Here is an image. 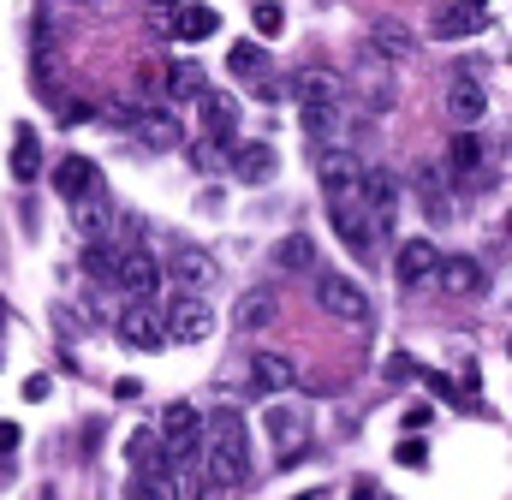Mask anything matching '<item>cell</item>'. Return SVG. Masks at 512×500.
Masks as SVG:
<instances>
[{
  "label": "cell",
  "instance_id": "9c48e42d",
  "mask_svg": "<svg viewBox=\"0 0 512 500\" xmlns=\"http://www.w3.org/2000/svg\"><path fill=\"white\" fill-rule=\"evenodd\" d=\"M328 221L340 233V245H352L358 256H376V227H370V209L352 197V203H328Z\"/></svg>",
  "mask_w": 512,
  "mask_h": 500
},
{
  "label": "cell",
  "instance_id": "d6986e66",
  "mask_svg": "<svg viewBox=\"0 0 512 500\" xmlns=\"http://www.w3.org/2000/svg\"><path fill=\"white\" fill-rule=\"evenodd\" d=\"M227 66H233V78H245V84H256L262 96H274V60H268V48H256V42H233Z\"/></svg>",
  "mask_w": 512,
  "mask_h": 500
},
{
  "label": "cell",
  "instance_id": "e575fe53",
  "mask_svg": "<svg viewBox=\"0 0 512 500\" xmlns=\"http://www.w3.org/2000/svg\"><path fill=\"white\" fill-rule=\"evenodd\" d=\"M126 453H131V465H137V471H143V465H161V459H167V447L155 441V429H137Z\"/></svg>",
  "mask_w": 512,
  "mask_h": 500
},
{
  "label": "cell",
  "instance_id": "ffe728a7",
  "mask_svg": "<svg viewBox=\"0 0 512 500\" xmlns=\"http://www.w3.org/2000/svg\"><path fill=\"white\" fill-rule=\"evenodd\" d=\"M197 114H203V131L209 137H239V102L227 90H203L197 96Z\"/></svg>",
  "mask_w": 512,
  "mask_h": 500
},
{
  "label": "cell",
  "instance_id": "74e56055",
  "mask_svg": "<svg viewBox=\"0 0 512 500\" xmlns=\"http://www.w3.org/2000/svg\"><path fill=\"white\" fill-rule=\"evenodd\" d=\"M30 42H36V60H48V54H54V24H48V12L36 18V30H30Z\"/></svg>",
  "mask_w": 512,
  "mask_h": 500
},
{
  "label": "cell",
  "instance_id": "83f0119b",
  "mask_svg": "<svg viewBox=\"0 0 512 500\" xmlns=\"http://www.w3.org/2000/svg\"><path fill=\"white\" fill-rule=\"evenodd\" d=\"M233 173H239L245 185H268V179L280 173V161H274V149H268V143H245V149L233 155Z\"/></svg>",
  "mask_w": 512,
  "mask_h": 500
},
{
  "label": "cell",
  "instance_id": "7a4b0ae2",
  "mask_svg": "<svg viewBox=\"0 0 512 500\" xmlns=\"http://www.w3.org/2000/svg\"><path fill=\"white\" fill-rule=\"evenodd\" d=\"M316 304L334 316V322H352V328H364L370 322V292L352 280V274H340V268H316Z\"/></svg>",
  "mask_w": 512,
  "mask_h": 500
},
{
  "label": "cell",
  "instance_id": "6da1fadb",
  "mask_svg": "<svg viewBox=\"0 0 512 500\" xmlns=\"http://www.w3.org/2000/svg\"><path fill=\"white\" fill-rule=\"evenodd\" d=\"M203 477L215 489H245V477H251V435L233 405L203 417Z\"/></svg>",
  "mask_w": 512,
  "mask_h": 500
},
{
  "label": "cell",
  "instance_id": "d590c367",
  "mask_svg": "<svg viewBox=\"0 0 512 500\" xmlns=\"http://www.w3.org/2000/svg\"><path fill=\"white\" fill-rule=\"evenodd\" d=\"M256 30H262V36H280V30H286V6L262 0V6H256Z\"/></svg>",
  "mask_w": 512,
  "mask_h": 500
},
{
  "label": "cell",
  "instance_id": "4fadbf2b",
  "mask_svg": "<svg viewBox=\"0 0 512 500\" xmlns=\"http://www.w3.org/2000/svg\"><path fill=\"white\" fill-rule=\"evenodd\" d=\"M399 286H423V280H441V250L429 239H405L399 245V262H393Z\"/></svg>",
  "mask_w": 512,
  "mask_h": 500
},
{
  "label": "cell",
  "instance_id": "3957f363",
  "mask_svg": "<svg viewBox=\"0 0 512 500\" xmlns=\"http://www.w3.org/2000/svg\"><path fill=\"white\" fill-rule=\"evenodd\" d=\"M114 328H120V340L137 346V352H161V346H173L167 310H161V304H149V298H131L126 310L114 316Z\"/></svg>",
  "mask_w": 512,
  "mask_h": 500
},
{
  "label": "cell",
  "instance_id": "f546056e",
  "mask_svg": "<svg viewBox=\"0 0 512 500\" xmlns=\"http://www.w3.org/2000/svg\"><path fill=\"white\" fill-rule=\"evenodd\" d=\"M483 155H489V149H483V137L465 125V131L447 143V173H477V167H483Z\"/></svg>",
  "mask_w": 512,
  "mask_h": 500
},
{
  "label": "cell",
  "instance_id": "e0dca14e",
  "mask_svg": "<svg viewBox=\"0 0 512 500\" xmlns=\"http://www.w3.org/2000/svg\"><path fill=\"white\" fill-rule=\"evenodd\" d=\"M364 48H376L382 60L399 66V60H411V54H417V30H411V24H399V18H376V24H370V36H364Z\"/></svg>",
  "mask_w": 512,
  "mask_h": 500
},
{
  "label": "cell",
  "instance_id": "cb8c5ba5",
  "mask_svg": "<svg viewBox=\"0 0 512 500\" xmlns=\"http://www.w3.org/2000/svg\"><path fill=\"white\" fill-rule=\"evenodd\" d=\"M215 30H221V12H215V6H197V0H185L179 18H173V36H179V42H209Z\"/></svg>",
  "mask_w": 512,
  "mask_h": 500
},
{
  "label": "cell",
  "instance_id": "277c9868",
  "mask_svg": "<svg viewBox=\"0 0 512 500\" xmlns=\"http://www.w3.org/2000/svg\"><path fill=\"white\" fill-rule=\"evenodd\" d=\"M161 447H167L173 465L203 459V411H191V405H167V411H161Z\"/></svg>",
  "mask_w": 512,
  "mask_h": 500
},
{
  "label": "cell",
  "instance_id": "7bdbcfd3",
  "mask_svg": "<svg viewBox=\"0 0 512 500\" xmlns=\"http://www.w3.org/2000/svg\"><path fill=\"white\" fill-rule=\"evenodd\" d=\"M24 399H48V375H30L24 381Z\"/></svg>",
  "mask_w": 512,
  "mask_h": 500
},
{
  "label": "cell",
  "instance_id": "30bf717a",
  "mask_svg": "<svg viewBox=\"0 0 512 500\" xmlns=\"http://www.w3.org/2000/svg\"><path fill=\"white\" fill-rule=\"evenodd\" d=\"M483 30H489L483 0H465V6H447V12L429 18V36H435V42H465V36H483Z\"/></svg>",
  "mask_w": 512,
  "mask_h": 500
},
{
  "label": "cell",
  "instance_id": "9a60e30c",
  "mask_svg": "<svg viewBox=\"0 0 512 500\" xmlns=\"http://www.w3.org/2000/svg\"><path fill=\"white\" fill-rule=\"evenodd\" d=\"M483 114H489V90H483V78H453V84H447V120L465 131V125H477Z\"/></svg>",
  "mask_w": 512,
  "mask_h": 500
},
{
  "label": "cell",
  "instance_id": "484cf974",
  "mask_svg": "<svg viewBox=\"0 0 512 500\" xmlns=\"http://www.w3.org/2000/svg\"><path fill=\"white\" fill-rule=\"evenodd\" d=\"M42 173V143H36V125H18L12 131V179L18 185H30Z\"/></svg>",
  "mask_w": 512,
  "mask_h": 500
},
{
  "label": "cell",
  "instance_id": "ba28073f",
  "mask_svg": "<svg viewBox=\"0 0 512 500\" xmlns=\"http://www.w3.org/2000/svg\"><path fill=\"white\" fill-rule=\"evenodd\" d=\"M126 500H197V483H185V477L173 471V459H161V465H143V471L131 477Z\"/></svg>",
  "mask_w": 512,
  "mask_h": 500
},
{
  "label": "cell",
  "instance_id": "2e32d148",
  "mask_svg": "<svg viewBox=\"0 0 512 500\" xmlns=\"http://www.w3.org/2000/svg\"><path fill=\"white\" fill-rule=\"evenodd\" d=\"M483 286H489V274L477 256H441V292L447 298H483Z\"/></svg>",
  "mask_w": 512,
  "mask_h": 500
},
{
  "label": "cell",
  "instance_id": "8992f818",
  "mask_svg": "<svg viewBox=\"0 0 512 500\" xmlns=\"http://www.w3.org/2000/svg\"><path fill=\"white\" fill-rule=\"evenodd\" d=\"M316 179H322V197H328V203H352V197H358V185H364V167L334 143V149H322V155H316Z\"/></svg>",
  "mask_w": 512,
  "mask_h": 500
},
{
  "label": "cell",
  "instance_id": "4dcf8cb0",
  "mask_svg": "<svg viewBox=\"0 0 512 500\" xmlns=\"http://www.w3.org/2000/svg\"><path fill=\"white\" fill-rule=\"evenodd\" d=\"M441 167L429 161V167H417V197H423V209H429V221H447V191H441Z\"/></svg>",
  "mask_w": 512,
  "mask_h": 500
},
{
  "label": "cell",
  "instance_id": "60d3db41",
  "mask_svg": "<svg viewBox=\"0 0 512 500\" xmlns=\"http://www.w3.org/2000/svg\"><path fill=\"white\" fill-rule=\"evenodd\" d=\"M18 441H24V435H18V423H0V459H12V453H18Z\"/></svg>",
  "mask_w": 512,
  "mask_h": 500
},
{
  "label": "cell",
  "instance_id": "d4e9b609",
  "mask_svg": "<svg viewBox=\"0 0 512 500\" xmlns=\"http://www.w3.org/2000/svg\"><path fill=\"white\" fill-rule=\"evenodd\" d=\"M203 90L209 84H203V66L197 60H167V90H161L167 102H197Z\"/></svg>",
  "mask_w": 512,
  "mask_h": 500
},
{
  "label": "cell",
  "instance_id": "ab89813d",
  "mask_svg": "<svg viewBox=\"0 0 512 500\" xmlns=\"http://www.w3.org/2000/svg\"><path fill=\"white\" fill-rule=\"evenodd\" d=\"M54 114H60V125H84V120H90V102H78V96H72V102H60Z\"/></svg>",
  "mask_w": 512,
  "mask_h": 500
},
{
  "label": "cell",
  "instance_id": "1f68e13d",
  "mask_svg": "<svg viewBox=\"0 0 512 500\" xmlns=\"http://www.w3.org/2000/svg\"><path fill=\"white\" fill-rule=\"evenodd\" d=\"M233 322H239L245 334L268 328V322H274V292H245V298H239V310H233Z\"/></svg>",
  "mask_w": 512,
  "mask_h": 500
},
{
  "label": "cell",
  "instance_id": "ee69618b",
  "mask_svg": "<svg viewBox=\"0 0 512 500\" xmlns=\"http://www.w3.org/2000/svg\"><path fill=\"white\" fill-rule=\"evenodd\" d=\"M352 500H387V489H376V483H358V489H352Z\"/></svg>",
  "mask_w": 512,
  "mask_h": 500
},
{
  "label": "cell",
  "instance_id": "836d02e7",
  "mask_svg": "<svg viewBox=\"0 0 512 500\" xmlns=\"http://www.w3.org/2000/svg\"><path fill=\"white\" fill-rule=\"evenodd\" d=\"M84 268H90L96 280H114V268H120V250L108 245V239H84Z\"/></svg>",
  "mask_w": 512,
  "mask_h": 500
},
{
  "label": "cell",
  "instance_id": "f1b7e54d",
  "mask_svg": "<svg viewBox=\"0 0 512 500\" xmlns=\"http://www.w3.org/2000/svg\"><path fill=\"white\" fill-rule=\"evenodd\" d=\"M274 268H286V274H316V245H310V233H286V239L274 245Z\"/></svg>",
  "mask_w": 512,
  "mask_h": 500
},
{
  "label": "cell",
  "instance_id": "d6a6232c",
  "mask_svg": "<svg viewBox=\"0 0 512 500\" xmlns=\"http://www.w3.org/2000/svg\"><path fill=\"white\" fill-rule=\"evenodd\" d=\"M233 155H239V149H233V137H209V131H203V143H197V155H191V161H197L203 173H221V167H233Z\"/></svg>",
  "mask_w": 512,
  "mask_h": 500
},
{
  "label": "cell",
  "instance_id": "b9f144b4",
  "mask_svg": "<svg viewBox=\"0 0 512 500\" xmlns=\"http://www.w3.org/2000/svg\"><path fill=\"white\" fill-rule=\"evenodd\" d=\"M387 375H393V381H411V375H423V370H417L411 358H387Z\"/></svg>",
  "mask_w": 512,
  "mask_h": 500
},
{
  "label": "cell",
  "instance_id": "f35d334b",
  "mask_svg": "<svg viewBox=\"0 0 512 500\" xmlns=\"http://www.w3.org/2000/svg\"><path fill=\"white\" fill-rule=\"evenodd\" d=\"M393 459L417 471V465H429V447H423V441H399V447H393Z\"/></svg>",
  "mask_w": 512,
  "mask_h": 500
},
{
  "label": "cell",
  "instance_id": "ac0fdd59",
  "mask_svg": "<svg viewBox=\"0 0 512 500\" xmlns=\"http://www.w3.org/2000/svg\"><path fill=\"white\" fill-rule=\"evenodd\" d=\"M298 387V364L286 352H256L251 358V393H292Z\"/></svg>",
  "mask_w": 512,
  "mask_h": 500
},
{
  "label": "cell",
  "instance_id": "7c38bea8",
  "mask_svg": "<svg viewBox=\"0 0 512 500\" xmlns=\"http://www.w3.org/2000/svg\"><path fill=\"white\" fill-rule=\"evenodd\" d=\"M114 286H120L126 298H149V292L161 286V262H155L149 250H120V268H114Z\"/></svg>",
  "mask_w": 512,
  "mask_h": 500
},
{
  "label": "cell",
  "instance_id": "8fae6325",
  "mask_svg": "<svg viewBox=\"0 0 512 500\" xmlns=\"http://www.w3.org/2000/svg\"><path fill=\"white\" fill-rule=\"evenodd\" d=\"M54 191H60V203H78V197L102 191V167H96L90 155H60V167H54Z\"/></svg>",
  "mask_w": 512,
  "mask_h": 500
},
{
  "label": "cell",
  "instance_id": "603a6c76",
  "mask_svg": "<svg viewBox=\"0 0 512 500\" xmlns=\"http://www.w3.org/2000/svg\"><path fill=\"white\" fill-rule=\"evenodd\" d=\"M298 125L316 149H334L340 131H346V108H298Z\"/></svg>",
  "mask_w": 512,
  "mask_h": 500
},
{
  "label": "cell",
  "instance_id": "5b68a950",
  "mask_svg": "<svg viewBox=\"0 0 512 500\" xmlns=\"http://www.w3.org/2000/svg\"><path fill=\"white\" fill-rule=\"evenodd\" d=\"M292 96H298V108H352V84L328 66H304L292 78Z\"/></svg>",
  "mask_w": 512,
  "mask_h": 500
},
{
  "label": "cell",
  "instance_id": "f6af8a7d",
  "mask_svg": "<svg viewBox=\"0 0 512 500\" xmlns=\"http://www.w3.org/2000/svg\"><path fill=\"white\" fill-rule=\"evenodd\" d=\"M155 6H161V12H179V6H185V0H155Z\"/></svg>",
  "mask_w": 512,
  "mask_h": 500
},
{
  "label": "cell",
  "instance_id": "8d00e7d4",
  "mask_svg": "<svg viewBox=\"0 0 512 500\" xmlns=\"http://www.w3.org/2000/svg\"><path fill=\"white\" fill-rule=\"evenodd\" d=\"M268 435H280V441H292V435H298V417H292L286 405H274V411H268Z\"/></svg>",
  "mask_w": 512,
  "mask_h": 500
},
{
  "label": "cell",
  "instance_id": "44dd1931",
  "mask_svg": "<svg viewBox=\"0 0 512 500\" xmlns=\"http://www.w3.org/2000/svg\"><path fill=\"white\" fill-rule=\"evenodd\" d=\"M358 203H364L370 215H393V209H399V173H387V167H364Z\"/></svg>",
  "mask_w": 512,
  "mask_h": 500
},
{
  "label": "cell",
  "instance_id": "4316f807",
  "mask_svg": "<svg viewBox=\"0 0 512 500\" xmlns=\"http://www.w3.org/2000/svg\"><path fill=\"white\" fill-rule=\"evenodd\" d=\"M131 131H137L149 149H179V137H185V131H179V120H173L167 108H143V120L131 125Z\"/></svg>",
  "mask_w": 512,
  "mask_h": 500
},
{
  "label": "cell",
  "instance_id": "5bb4252c",
  "mask_svg": "<svg viewBox=\"0 0 512 500\" xmlns=\"http://www.w3.org/2000/svg\"><path fill=\"white\" fill-rule=\"evenodd\" d=\"M167 274H173L185 292H209V286H215V256L197 250V245H179L167 256Z\"/></svg>",
  "mask_w": 512,
  "mask_h": 500
},
{
  "label": "cell",
  "instance_id": "7402d4cb",
  "mask_svg": "<svg viewBox=\"0 0 512 500\" xmlns=\"http://www.w3.org/2000/svg\"><path fill=\"white\" fill-rule=\"evenodd\" d=\"M72 227H78L84 239H102V233L114 227V203H108V191H90V197H78V203H72Z\"/></svg>",
  "mask_w": 512,
  "mask_h": 500
},
{
  "label": "cell",
  "instance_id": "52a82bcc",
  "mask_svg": "<svg viewBox=\"0 0 512 500\" xmlns=\"http://www.w3.org/2000/svg\"><path fill=\"white\" fill-rule=\"evenodd\" d=\"M167 328H173V346H203L215 334V310L197 292H185V298L167 304Z\"/></svg>",
  "mask_w": 512,
  "mask_h": 500
}]
</instances>
